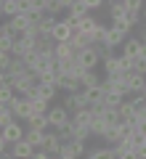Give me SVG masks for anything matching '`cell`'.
Returning <instances> with one entry per match:
<instances>
[{"instance_id": "obj_2", "label": "cell", "mask_w": 146, "mask_h": 159, "mask_svg": "<svg viewBox=\"0 0 146 159\" xmlns=\"http://www.w3.org/2000/svg\"><path fill=\"white\" fill-rule=\"evenodd\" d=\"M27 125V122H24ZM21 125V119H13L11 125H6V127H0V138L3 141H8L13 146V143H19L21 138H27V127Z\"/></svg>"}, {"instance_id": "obj_15", "label": "cell", "mask_w": 146, "mask_h": 159, "mask_svg": "<svg viewBox=\"0 0 146 159\" xmlns=\"http://www.w3.org/2000/svg\"><path fill=\"white\" fill-rule=\"evenodd\" d=\"M32 154H35V146L27 141V138H21L19 143L11 146V157H32Z\"/></svg>"}, {"instance_id": "obj_19", "label": "cell", "mask_w": 146, "mask_h": 159, "mask_svg": "<svg viewBox=\"0 0 146 159\" xmlns=\"http://www.w3.org/2000/svg\"><path fill=\"white\" fill-rule=\"evenodd\" d=\"M101 82V77L96 74V69H85V74L80 77V85L82 88H93V85H98Z\"/></svg>"}, {"instance_id": "obj_16", "label": "cell", "mask_w": 146, "mask_h": 159, "mask_svg": "<svg viewBox=\"0 0 146 159\" xmlns=\"http://www.w3.org/2000/svg\"><path fill=\"white\" fill-rule=\"evenodd\" d=\"M80 88H82V85H80L77 77H67V74L59 77V90H64V93H77Z\"/></svg>"}, {"instance_id": "obj_31", "label": "cell", "mask_w": 146, "mask_h": 159, "mask_svg": "<svg viewBox=\"0 0 146 159\" xmlns=\"http://www.w3.org/2000/svg\"><path fill=\"white\" fill-rule=\"evenodd\" d=\"M141 40H146V27H144V32H141Z\"/></svg>"}, {"instance_id": "obj_13", "label": "cell", "mask_w": 146, "mask_h": 159, "mask_svg": "<svg viewBox=\"0 0 146 159\" xmlns=\"http://www.w3.org/2000/svg\"><path fill=\"white\" fill-rule=\"evenodd\" d=\"M98 24H101V21H96V19L88 13V16L80 19V27L74 29V32H82V34H88V37L93 40V34H96V29H98Z\"/></svg>"}, {"instance_id": "obj_8", "label": "cell", "mask_w": 146, "mask_h": 159, "mask_svg": "<svg viewBox=\"0 0 146 159\" xmlns=\"http://www.w3.org/2000/svg\"><path fill=\"white\" fill-rule=\"evenodd\" d=\"M122 56L141 58V56H144V40H141V37H128L122 43Z\"/></svg>"}, {"instance_id": "obj_12", "label": "cell", "mask_w": 146, "mask_h": 159, "mask_svg": "<svg viewBox=\"0 0 146 159\" xmlns=\"http://www.w3.org/2000/svg\"><path fill=\"white\" fill-rule=\"evenodd\" d=\"M122 138H125L122 122H117V125H109V127H106V133L101 135V141H104V143H109V146H114V143H120Z\"/></svg>"}, {"instance_id": "obj_10", "label": "cell", "mask_w": 146, "mask_h": 159, "mask_svg": "<svg viewBox=\"0 0 146 159\" xmlns=\"http://www.w3.org/2000/svg\"><path fill=\"white\" fill-rule=\"evenodd\" d=\"M8 24H11V29H13L16 37H19V34H24V32H29V29L35 27V24L29 21L27 13H16V16H11V19H8Z\"/></svg>"}, {"instance_id": "obj_1", "label": "cell", "mask_w": 146, "mask_h": 159, "mask_svg": "<svg viewBox=\"0 0 146 159\" xmlns=\"http://www.w3.org/2000/svg\"><path fill=\"white\" fill-rule=\"evenodd\" d=\"M48 122H51V130H61V127H67L69 122H72V111H69L64 103L51 106L48 109Z\"/></svg>"}, {"instance_id": "obj_27", "label": "cell", "mask_w": 146, "mask_h": 159, "mask_svg": "<svg viewBox=\"0 0 146 159\" xmlns=\"http://www.w3.org/2000/svg\"><path fill=\"white\" fill-rule=\"evenodd\" d=\"M125 6H128V11H138V13H144V8H146V0H122Z\"/></svg>"}, {"instance_id": "obj_29", "label": "cell", "mask_w": 146, "mask_h": 159, "mask_svg": "<svg viewBox=\"0 0 146 159\" xmlns=\"http://www.w3.org/2000/svg\"><path fill=\"white\" fill-rule=\"evenodd\" d=\"M16 6H19V13H27L35 8V0H16Z\"/></svg>"}, {"instance_id": "obj_9", "label": "cell", "mask_w": 146, "mask_h": 159, "mask_svg": "<svg viewBox=\"0 0 146 159\" xmlns=\"http://www.w3.org/2000/svg\"><path fill=\"white\" fill-rule=\"evenodd\" d=\"M74 34V29H72V24L67 21V19H59L56 21V27H53V32H51V37L56 40V43H67L69 37Z\"/></svg>"}, {"instance_id": "obj_21", "label": "cell", "mask_w": 146, "mask_h": 159, "mask_svg": "<svg viewBox=\"0 0 146 159\" xmlns=\"http://www.w3.org/2000/svg\"><path fill=\"white\" fill-rule=\"evenodd\" d=\"M67 13H72V16H88V13H90V8L85 6V0H74L72 6L67 8Z\"/></svg>"}, {"instance_id": "obj_23", "label": "cell", "mask_w": 146, "mask_h": 159, "mask_svg": "<svg viewBox=\"0 0 146 159\" xmlns=\"http://www.w3.org/2000/svg\"><path fill=\"white\" fill-rule=\"evenodd\" d=\"M37 58H40V48H32V51H27L21 56V61L27 64V69H35V64H37Z\"/></svg>"}, {"instance_id": "obj_6", "label": "cell", "mask_w": 146, "mask_h": 159, "mask_svg": "<svg viewBox=\"0 0 146 159\" xmlns=\"http://www.w3.org/2000/svg\"><path fill=\"white\" fill-rule=\"evenodd\" d=\"M128 37H130V34L125 32V29H120V27H114V24H109V32H106V37H104L101 45H106V48H112V51H114V48H120Z\"/></svg>"}, {"instance_id": "obj_11", "label": "cell", "mask_w": 146, "mask_h": 159, "mask_svg": "<svg viewBox=\"0 0 146 159\" xmlns=\"http://www.w3.org/2000/svg\"><path fill=\"white\" fill-rule=\"evenodd\" d=\"M88 159H117V148L114 146H96V148H88V154H85Z\"/></svg>"}, {"instance_id": "obj_18", "label": "cell", "mask_w": 146, "mask_h": 159, "mask_svg": "<svg viewBox=\"0 0 146 159\" xmlns=\"http://www.w3.org/2000/svg\"><path fill=\"white\" fill-rule=\"evenodd\" d=\"M104 72H106V74H114V72H120V53H117V56H114V53L104 56Z\"/></svg>"}, {"instance_id": "obj_17", "label": "cell", "mask_w": 146, "mask_h": 159, "mask_svg": "<svg viewBox=\"0 0 146 159\" xmlns=\"http://www.w3.org/2000/svg\"><path fill=\"white\" fill-rule=\"evenodd\" d=\"M27 127H35V130H51L48 111H45V114H32V117L27 119Z\"/></svg>"}, {"instance_id": "obj_28", "label": "cell", "mask_w": 146, "mask_h": 159, "mask_svg": "<svg viewBox=\"0 0 146 159\" xmlns=\"http://www.w3.org/2000/svg\"><path fill=\"white\" fill-rule=\"evenodd\" d=\"M106 32H109V24H98V29H96V34H93V43H104Z\"/></svg>"}, {"instance_id": "obj_20", "label": "cell", "mask_w": 146, "mask_h": 159, "mask_svg": "<svg viewBox=\"0 0 146 159\" xmlns=\"http://www.w3.org/2000/svg\"><path fill=\"white\" fill-rule=\"evenodd\" d=\"M45 133L48 130H35V127H27V141L32 146H43L45 143Z\"/></svg>"}, {"instance_id": "obj_5", "label": "cell", "mask_w": 146, "mask_h": 159, "mask_svg": "<svg viewBox=\"0 0 146 159\" xmlns=\"http://www.w3.org/2000/svg\"><path fill=\"white\" fill-rule=\"evenodd\" d=\"M11 109H13V114H16V119H21V122H27L35 114V106H32V101H29L27 96H16L11 101Z\"/></svg>"}, {"instance_id": "obj_4", "label": "cell", "mask_w": 146, "mask_h": 159, "mask_svg": "<svg viewBox=\"0 0 146 159\" xmlns=\"http://www.w3.org/2000/svg\"><path fill=\"white\" fill-rule=\"evenodd\" d=\"M125 88H128V96L144 93V88H146V72H138V69L128 72V74H125Z\"/></svg>"}, {"instance_id": "obj_3", "label": "cell", "mask_w": 146, "mask_h": 159, "mask_svg": "<svg viewBox=\"0 0 146 159\" xmlns=\"http://www.w3.org/2000/svg\"><path fill=\"white\" fill-rule=\"evenodd\" d=\"M88 154V146H85V141H77V138H72V141H64L61 151H59V159H74V157H85Z\"/></svg>"}, {"instance_id": "obj_30", "label": "cell", "mask_w": 146, "mask_h": 159, "mask_svg": "<svg viewBox=\"0 0 146 159\" xmlns=\"http://www.w3.org/2000/svg\"><path fill=\"white\" fill-rule=\"evenodd\" d=\"M85 6H88L90 11H96V8H101V6H106V0H85Z\"/></svg>"}, {"instance_id": "obj_26", "label": "cell", "mask_w": 146, "mask_h": 159, "mask_svg": "<svg viewBox=\"0 0 146 159\" xmlns=\"http://www.w3.org/2000/svg\"><path fill=\"white\" fill-rule=\"evenodd\" d=\"M64 106H67L69 109V111H77V109H80V101H77V93H67V98H64Z\"/></svg>"}, {"instance_id": "obj_14", "label": "cell", "mask_w": 146, "mask_h": 159, "mask_svg": "<svg viewBox=\"0 0 146 159\" xmlns=\"http://www.w3.org/2000/svg\"><path fill=\"white\" fill-rule=\"evenodd\" d=\"M106 8H109V19H125L128 16V6H125L122 0H106Z\"/></svg>"}, {"instance_id": "obj_33", "label": "cell", "mask_w": 146, "mask_h": 159, "mask_svg": "<svg viewBox=\"0 0 146 159\" xmlns=\"http://www.w3.org/2000/svg\"><path fill=\"white\" fill-rule=\"evenodd\" d=\"M144 96H146V88H144Z\"/></svg>"}, {"instance_id": "obj_22", "label": "cell", "mask_w": 146, "mask_h": 159, "mask_svg": "<svg viewBox=\"0 0 146 159\" xmlns=\"http://www.w3.org/2000/svg\"><path fill=\"white\" fill-rule=\"evenodd\" d=\"M69 56H74V48H72V43H56V58H69Z\"/></svg>"}, {"instance_id": "obj_25", "label": "cell", "mask_w": 146, "mask_h": 159, "mask_svg": "<svg viewBox=\"0 0 146 159\" xmlns=\"http://www.w3.org/2000/svg\"><path fill=\"white\" fill-rule=\"evenodd\" d=\"M130 101H133V111H146V96H144V93L130 96Z\"/></svg>"}, {"instance_id": "obj_7", "label": "cell", "mask_w": 146, "mask_h": 159, "mask_svg": "<svg viewBox=\"0 0 146 159\" xmlns=\"http://www.w3.org/2000/svg\"><path fill=\"white\" fill-rule=\"evenodd\" d=\"M56 21H59L56 13H45V16L40 19L32 29L37 32V37H51V32H53V27H56Z\"/></svg>"}, {"instance_id": "obj_32", "label": "cell", "mask_w": 146, "mask_h": 159, "mask_svg": "<svg viewBox=\"0 0 146 159\" xmlns=\"http://www.w3.org/2000/svg\"><path fill=\"white\" fill-rule=\"evenodd\" d=\"M144 21H146V8H144Z\"/></svg>"}, {"instance_id": "obj_24", "label": "cell", "mask_w": 146, "mask_h": 159, "mask_svg": "<svg viewBox=\"0 0 146 159\" xmlns=\"http://www.w3.org/2000/svg\"><path fill=\"white\" fill-rule=\"evenodd\" d=\"M133 69H135V58H128V56L120 53V72L128 74V72H133Z\"/></svg>"}]
</instances>
